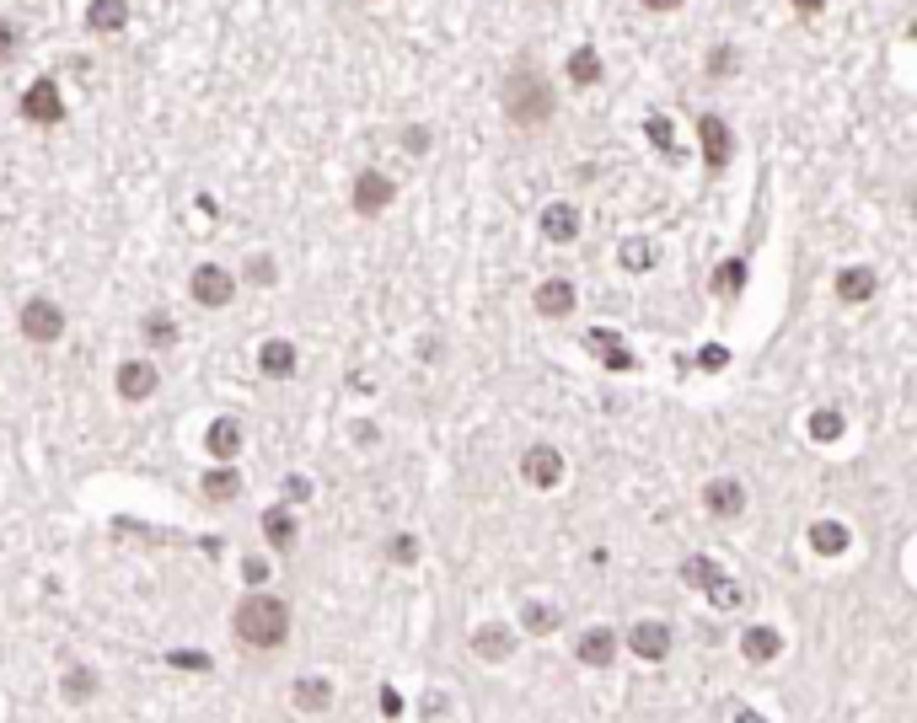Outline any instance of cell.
<instances>
[{
  "mask_svg": "<svg viewBox=\"0 0 917 723\" xmlns=\"http://www.w3.org/2000/svg\"><path fill=\"white\" fill-rule=\"evenodd\" d=\"M628 649L649 664L666 660V654H671V627H666V622H639V627L628 633Z\"/></svg>",
  "mask_w": 917,
  "mask_h": 723,
  "instance_id": "7c38bea8",
  "label": "cell"
},
{
  "mask_svg": "<svg viewBox=\"0 0 917 723\" xmlns=\"http://www.w3.org/2000/svg\"><path fill=\"white\" fill-rule=\"evenodd\" d=\"M725 360H730L725 349H704V354H698V364H704V370H719V364H725Z\"/></svg>",
  "mask_w": 917,
  "mask_h": 723,
  "instance_id": "b9f144b4",
  "label": "cell"
},
{
  "mask_svg": "<svg viewBox=\"0 0 917 723\" xmlns=\"http://www.w3.org/2000/svg\"><path fill=\"white\" fill-rule=\"evenodd\" d=\"M167 664H172V670H193V675H210V670H215V660H210V654H199V649H172V654H167Z\"/></svg>",
  "mask_w": 917,
  "mask_h": 723,
  "instance_id": "1f68e13d",
  "label": "cell"
},
{
  "mask_svg": "<svg viewBox=\"0 0 917 723\" xmlns=\"http://www.w3.org/2000/svg\"><path fill=\"white\" fill-rule=\"evenodd\" d=\"M617 263H622V269H628V273L655 269V247H649V241H644V237L622 241V247H617Z\"/></svg>",
  "mask_w": 917,
  "mask_h": 723,
  "instance_id": "f1b7e54d",
  "label": "cell"
},
{
  "mask_svg": "<svg viewBox=\"0 0 917 723\" xmlns=\"http://www.w3.org/2000/svg\"><path fill=\"white\" fill-rule=\"evenodd\" d=\"M708 601L719 605V611H735V605L746 601V590H740V584H735V579H719V584H714V590H708Z\"/></svg>",
  "mask_w": 917,
  "mask_h": 723,
  "instance_id": "d590c367",
  "label": "cell"
},
{
  "mask_svg": "<svg viewBox=\"0 0 917 723\" xmlns=\"http://www.w3.org/2000/svg\"><path fill=\"white\" fill-rule=\"evenodd\" d=\"M87 28H92L97 38L123 32L129 28V0H92V6H87Z\"/></svg>",
  "mask_w": 917,
  "mask_h": 723,
  "instance_id": "5bb4252c",
  "label": "cell"
},
{
  "mask_svg": "<svg viewBox=\"0 0 917 723\" xmlns=\"http://www.w3.org/2000/svg\"><path fill=\"white\" fill-rule=\"evenodd\" d=\"M520 478L531 482V488H558V482H564V451L531 445V451L520 455Z\"/></svg>",
  "mask_w": 917,
  "mask_h": 723,
  "instance_id": "ba28073f",
  "label": "cell"
},
{
  "mask_svg": "<svg viewBox=\"0 0 917 723\" xmlns=\"http://www.w3.org/2000/svg\"><path fill=\"white\" fill-rule=\"evenodd\" d=\"M355 210L360 214H381V210H392V199H398V182L387 178V172H376V167H366L360 178H355Z\"/></svg>",
  "mask_w": 917,
  "mask_h": 723,
  "instance_id": "52a82bcc",
  "label": "cell"
},
{
  "mask_svg": "<svg viewBox=\"0 0 917 723\" xmlns=\"http://www.w3.org/2000/svg\"><path fill=\"white\" fill-rule=\"evenodd\" d=\"M843 434V413L837 408H821L816 419H810V440H837Z\"/></svg>",
  "mask_w": 917,
  "mask_h": 723,
  "instance_id": "836d02e7",
  "label": "cell"
},
{
  "mask_svg": "<svg viewBox=\"0 0 917 723\" xmlns=\"http://www.w3.org/2000/svg\"><path fill=\"white\" fill-rule=\"evenodd\" d=\"M17 43H22V32L11 28V22H0V64L17 60Z\"/></svg>",
  "mask_w": 917,
  "mask_h": 723,
  "instance_id": "74e56055",
  "label": "cell"
},
{
  "mask_svg": "<svg viewBox=\"0 0 917 723\" xmlns=\"http://www.w3.org/2000/svg\"><path fill=\"white\" fill-rule=\"evenodd\" d=\"M247 273H252L258 284H269V279H275V269H269V258H252V269H247Z\"/></svg>",
  "mask_w": 917,
  "mask_h": 723,
  "instance_id": "7bdbcfd3",
  "label": "cell"
},
{
  "mask_svg": "<svg viewBox=\"0 0 917 723\" xmlns=\"http://www.w3.org/2000/svg\"><path fill=\"white\" fill-rule=\"evenodd\" d=\"M188 295L205 305V311H220V305H231V295H237V279H231V269H220V263H199L193 279H188Z\"/></svg>",
  "mask_w": 917,
  "mask_h": 723,
  "instance_id": "277c9868",
  "label": "cell"
},
{
  "mask_svg": "<svg viewBox=\"0 0 917 723\" xmlns=\"http://www.w3.org/2000/svg\"><path fill=\"white\" fill-rule=\"evenodd\" d=\"M575 660L590 664V670L611 664V660H617V633H611V627H590V633L575 643Z\"/></svg>",
  "mask_w": 917,
  "mask_h": 723,
  "instance_id": "9a60e30c",
  "label": "cell"
},
{
  "mask_svg": "<svg viewBox=\"0 0 917 723\" xmlns=\"http://www.w3.org/2000/svg\"><path fill=\"white\" fill-rule=\"evenodd\" d=\"M237 493H242L237 466H210V472H205V499H210V504H226V499H237Z\"/></svg>",
  "mask_w": 917,
  "mask_h": 723,
  "instance_id": "484cf974",
  "label": "cell"
},
{
  "mask_svg": "<svg viewBox=\"0 0 917 723\" xmlns=\"http://www.w3.org/2000/svg\"><path fill=\"white\" fill-rule=\"evenodd\" d=\"M698 145H704V167H708V172H725V167H730V155H735L730 123L719 119V113H704V119H698Z\"/></svg>",
  "mask_w": 917,
  "mask_h": 723,
  "instance_id": "5b68a950",
  "label": "cell"
},
{
  "mask_svg": "<svg viewBox=\"0 0 917 723\" xmlns=\"http://www.w3.org/2000/svg\"><path fill=\"white\" fill-rule=\"evenodd\" d=\"M575 301H580V295H575V284H569V279H542V284H537V295H531L537 317H552V322H558V317H569V311H575Z\"/></svg>",
  "mask_w": 917,
  "mask_h": 723,
  "instance_id": "8fae6325",
  "label": "cell"
},
{
  "mask_svg": "<svg viewBox=\"0 0 917 723\" xmlns=\"http://www.w3.org/2000/svg\"><path fill=\"white\" fill-rule=\"evenodd\" d=\"M848 542H854V536H848V525H837V520H816V525H810V546H816L821 558L848 552Z\"/></svg>",
  "mask_w": 917,
  "mask_h": 723,
  "instance_id": "cb8c5ba5",
  "label": "cell"
},
{
  "mask_svg": "<svg viewBox=\"0 0 917 723\" xmlns=\"http://www.w3.org/2000/svg\"><path fill=\"white\" fill-rule=\"evenodd\" d=\"M746 279H751V273H746V258H730V263H719V273H714V290H719V295H740Z\"/></svg>",
  "mask_w": 917,
  "mask_h": 723,
  "instance_id": "f546056e",
  "label": "cell"
},
{
  "mask_svg": "<svg viewBox=\"0 0 917 723\" xmlns=\"http://www.w3.org/2000/svg\"><path fill=\"white\" fill-rule=\"evenodd\" d=\"M644 134H649V145H660V151H666V155H676V134H671V119H660V113H655V119L644 123Z\"/></svg>",
  "mask_w": 917,
  "mask_h": 723,
  "instance_id": "e575fe53",
  "label": "cell"
},
{
  "mask_svg": "<svg viewBox=\"0 0 917 723\" xmlns=\"http://www.w3.org/2000/svg\"><path fill=\"white\" fill-rule=\"evenodd\" d=\"M730 70H735V49L730 43H719V49L708 54V76H730Z\"/></svg>",
  "mask_w": 917,
  "mask_h": 723,
  "instance_id": "8d00e7d4",
  "label": "cell"
},
{
  "mask_svg": "<svg viewBox=\"0 0 917 723\" xmlns=\"http://www.w3.org/2000/svg\"><path fill=\"white\" fill-rule=\"evenodd\" d=\"M258 370H263L269 381H285V375H296V343H285V338H269V343L258 349Z\"/></svg>",
  "mask_w": 917,
  "mask_h": 723,
  "instance_id": "ac0fdd59",
  "label": "cell"
},
{
  "mask_svg": "<svg viewBox=\"0 0 917 723\" xmlns=\"http://www.w3.org/2000/svg\"><path fill=\"white\" fill-rule=\"evenodd\" d=\"M387 552H392V563H413V558H419V542H413V536H392Z\"/></svg>",
  "mask_w": 917,
  "mask_h": 723,
  "instance_id": "f35d334b",
  "label": "cell"
},
{
  "mask_svg": "<svg viewBox=\"0 0 917 723\" xmlns=\"http://www.w3.org/2000/svg\"><path fill=\"white\" fill-rule=\"evenodd\" d=\"M263 536H269L275 552H290L296 546V514L285 510V504H275V510L263 514Z\"/></svg>",
  "mask_w": 917,
  "mask_h": 723,
  "instance_id": "603a6c76",
  "label": "cell"
},
{
  "mask_svg": "<svg viewBox=\"0 0 917 723\" xmlns=\"http://www.w3.org/2000/svg\"><path fill=\"white\" fill-rule=\"evenodd\" d=\"M290 499H311V482H306V478H290Z\"/></svg>",
  "mask_w": 917,
  "mask_h": 723,
  "instance_id": "ee69618b",
  "label": "cell"
},
{
  "mask_svg": "<svg viewBox=\"0 0 917 723\" xmlns=\"http://www.w3.org/2000/svg\"><path fill=\"white\" fill-rule=\"evenodd\" d=\"M231 627H237V637L247 649H279L290 637V605L279 595H247L237 605V616H231Z\"/></svg>",
  "mask_w": 917,
  "mask_h": 723,
  "instance_id": "7a4b0ae2",
  "label": "cell"
},
{
  "mask_svg": "<svg viewBox=\"0 0 917 723\" xmlns=\"http://www.w3.org/2000/svg\"><path fill=\"white\" fill-rule=\"evenodd\" d=\"M472 654L489 660V664L510 660V654H516V633H510V627H478V633H472Z\"/></svg>",
  "mask_w": 917,
  "mask_h": 723,
  "instance_id": "ffe728a7",
  "label": "cell"
},
{
  "mask_svg": "<svg viewBox=\"0 0 917 723\" xmlns=\"http://www.w3.org/2000/svg\"><path fill=\"white\" fill-rule=\"evenodd\" d=\"M113 381H119V396H123V402H146V396L156 392V364H146V360H123Z\"/></svg>",
  "mask_w": 917,
  "mask_h": 723,
  "instance_id": "4fadbf2b",
  "label": "cell"
},
{
  "mask_svg": "<svg viewBox=\"0 0 917 723\" xmlns=\"http://www.w3.org/2000/svg\"><path fill=\"white\" fill-rule=\"evenodd\" d=\"M146 343H151V349H172V343H178V322H172L167 311H151V317H146Z\"/></svg>",
  "mask_w": 917,
  "mask_h": 723,
  "instance_id": "4dcf8cb0",
  "label": "cell"
},
{
  "mask_svg": "<svg viewBox=\"0 0 917 723\" xmlns=\"http://www.w3.org/2000/svg\"><path fill=\"white\" fill-rule=\"evenodd\" d=\"M205 451H210L220 466H231L237 451H242V429H237V419H215L210 434H205Z\"/></svg>",
  "mask_w": 917,
  "mask_h": 723,
  "instance_id": "2e32d148",
  "label": "cell"
},
{
  "mask_svg": "<svg viewBox=\"0 0 917 723\" xmlns=\"http://www.w3.org/2000/svg\"><path fill=\"white\" fill-rule=\"evenodd\" d=\"M564 70H569V81H575V87H596V81H601V54H596L590 43H580V49L569 54V64H564Z\"/></svg>",
  "mask_w": 917,
  "mask_h": 723,
  "instance_id": "d4e9b609",
  "label": "cell"
},
{
  "mask_svg": "<svg viewBox=\"0 0 917 723\" xmlns=\"http://www.w3.org/2000/svg\"><path fill=\"white\" fill-rule=\"evenodd\" d=\"M704 510L714 514V520H735V514L746 510V482H735V478L704 482Z\"/></svg>",
  "mask_w": 917,
  "mask_h": 723,
  "instance_id": "9c48e42d",
  "label": "cell"
},
{
  "mask_svg": "<svg viewBox=\"0 0 917 723\" xmlns=\"http://www.w3.org/2000/svg\"><path fill=\"white\" fill-rule=\"evenodd\" d=\"M542 237L548 241H575L580 237V210L564 204V199H552L548 210H542Z\"/></svg>",
  "mask_w": 917,
  "mask_h": 723,
  "instance_id": "e0dca14e",
  "label": "cell"
},
{
  "mask_svg": "<svg viewBox=\"0 0 917 723\" xmlns=\"http://www.w3.org/2000/svg\"><path fill=\"white\" fill-rule=\"evenodd\" d=\"M735 723H767V719H762V713H751V707H740V713H735Z\"/></svg>",
  "mask_w": 917,
  "mask_h": 723,
  "instance_id": "7dc6e473",
  "label": "cell"
},
{
  "mask_svg": "<svg viewBox=\"0 0 917 723\" xmlns=\"http://www.w3.org/2000/svg\"><path fill=\"white\" fill-rule=\"evenodd\" d=\"M789 6H795V11H805V17H810V11H821L826 0H789Z\"/></svg>",
  "mask_w": 917,
  "mask_h": 723,
  "instance_id": "bcb514c9",
  "label": "cell"
},
{
  "mask_svg": "<svg viewBox=\"0 0 917 723\" xmlns=\"http://www.w3.org/2000/svg\"><path fill=\"white\" fill-rule=\"evenodd\" d=\"M499 102H505V119L516 123V129H542L552 119V81L537 64H520V70H510Z\"/></svg>",
  "mask_w": 917,
  "mask_h": 723,
  "instance_id": "6da1fadb",
  "label": "cell"
},
{
  "mask_svg": "<svg viewBox=\"0 0 917 723\" xmlns=\"http://www.w3.org/2000/svg\"><path fill=\"white\" fill-rule=\"evenodd\" d=\"M681 579H687L692 590H704V595H708L725 573H719V563H714V558H687V563H681Z\"/></svg>",
  "mask_w": 917,
  "mask_h": 723,
  "instance_id": "83f0119b",
  "label": "cell"
},
{
  "mask_svg": "<svg viewBox=\"0 0 917 723\" xmlns=\"http://www.w3.org/2000/svg\"><path fill=\"white\" fill-rule=\"evenodd\" d=\"M22 119L28 123H60L64 119V97H60V81L38 76L28 91H22Z\"/></svg>",
  "mask_w": 917,
  "mask_h": 723,
  "instance_id": "8992f818",
  "label": "cell"
},
{
  "mask_svg": "<svg viewBox=\"0 0 917 723\" xmlns=\"http://www.w3.org/2000/svg\"><path fill=\"white\" fill-rule=\"evenodd\" d=\"M64 696H70V702H87V696H97V675H92V670H70V675H64Z\"/></svg>",
  "mask_w": 917,
  "mask_h": 723,
  "instance_id": "d6a6232c",
  "label": "cell"
},
{
  "mask_svg": "<svg viewBox=\"0 0 917 723\" xmlns=\"http://www.w3.org/2000/svg\"><path fill=\"white\" fill-rule=\"evenodd\" d=\"M558 622H564V616H558V605H548V601H526V611H520V627L531 637H548Z\"/></svg>",
  "mask_w": 917,
  "mask_h": 723,
  "instance_id": "4316f807",
  "label": "cell"
},
{
  "mask_svg": "<svg viewBox=\"0 0 917 723\" xmlns=\"http://www.w3.org/2000/svg\"><path fill=\"white\" fill-rule=\"evenodd\" d=\"M290 696H296L301 713H328V707H333V681H328V675H301Z\"/></svg>",
  "mask_w": 917,
  "mask_h": 723,
  "instance_id": "d6986e66",
  "label": "cell"
},
{
  "mask_svg": "<svg viewBox=\"0 0 917 723\" xmlns=\"http://www.w3.org/2000/svg\"><path fill=\"white\" fill-rule=\"evenodd\" d=\"M639 6H644V11H676L681 0H639Z\"/></svg>",
  "mask_w": 917,
  "mask_h": 723,
  "instance_id": "f6af8a7d",
  "label": "cell"
},
{
  "mask_svg": "<svg viewBox=\"0 0 917 723\" xmlns=\"http://www.w3.org/2000/svg\"><path fill=\"white\" fill-rule=\"evenodd\" d=\"M585 349L607 364L611 375H628V370H634V354L622 349V338H617L611 328H590V332H585Z\"/></svg>",
  "mask_w": 917,
  "mask_h": 723,
  "instance_id": "30bf717a",
  "label": "cell"
},
{
  "mask_svg": "<svg viewBox=\"0 0 917 723\" xmlns=\"http://www.w3.org/2000/svg\"><path fill=\"white\" fill-rule=\"evenodd\" d=\"M381 713H387V719H398V713H402V696L392 692V686H387V692H381Z\"/></svg>",
  "mask_w": 917,
  "mask_h": 723,
  "instance_id": "60d3db41",
  "label": "cell"
},
{
  "mask_svg": "<svg viewBox=\"0 0 917 723\" xmlns=\"http://www.w3.org/2000/svg\"><path fill=\"white\" fill-rule=\"evenodd\" d=\"M17 322H22V338H28V343H60L64 338V311H60V301H49V295H32Z\"/></svg>",
  "mask_w": 917,
  "mask_h": 723,
  "instance_id": "3957f363",
  "label": "cell"
},
{
  "mask_svg": "<svg viewBox=\"0 0 917 723\" xmlns=\"http://www.w3.org/2000/svg\"><path fill=\"white\" fill-rule=\"evenodd\" d=\"M740 654L751 664H773L784 654V637L773 633V627H746V633H740Z\"/></svg>",
  "mask_w": 917,
  "mask_h": 723,
  "instance_id": "44dd1931",
  "label": "cell"
},
{
  "mask_svg": "<svg viewBox=\"0 0 917 723\" xmlns=\"http://www.w3.org/2000/svg\"><path fill=\"white\" fill-rule=\"evenodd\" d=\"M247 584H263V573H269V563H263V558H247Z\"/></svg>",
  "mask_w": 917,
  "mask_h": 723,
  "instance_id": "ab89813d",
  "label": "cell"
},
{
  "mask_svg": "<svg viewBox=\"0 0 917 723\" xmlns=\"http://www.w3.org/2000/svg\"><path fill=\"white\" fill-rule=\"evenodd\" d=\"M875 290H880L875 269H843V273H837V295H843L848 305H864Z\"/></svg>",
  "mask_w": 917,
  "mask_h": 723,
  "instance_id": "7402d4cb",
  "label": "cell"
}]
</instances>
